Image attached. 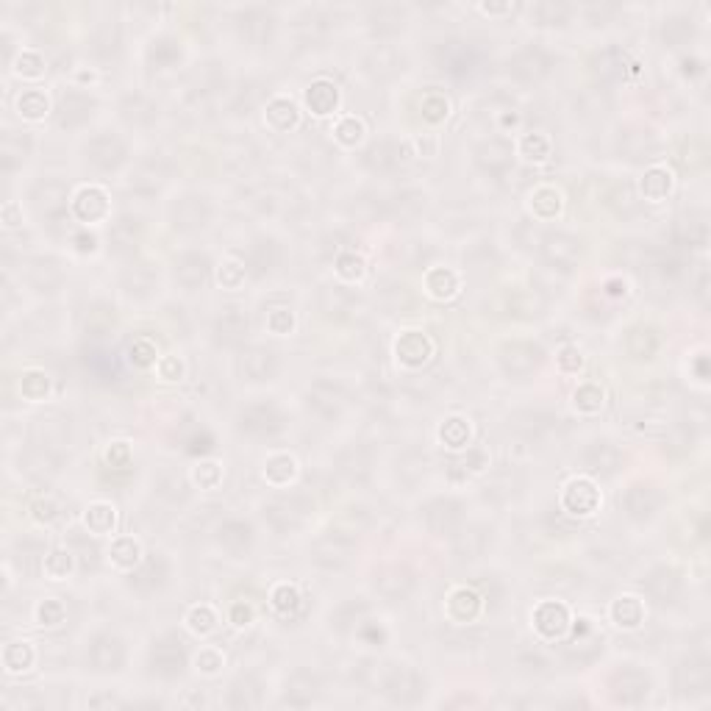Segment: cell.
I'll return each mask as SVG.
<instances>
[{"label": "cell", "mask_w": 711, "mask_h": 711, "mask_svg": "<svg viewBox=\"0 0 711 711\" xmlns=\"http://www.w3.org/2000/svg\"><path fill=\"white\" fill-rule=\"evenodd\" d=\"M612 614H614L617 625L633 628V625H639V620H642V606H639V603H636L633 597H622V600H617V603H614Z\"/></svg>", "instance_id": "obj_6"}, {"label": "cell", "mask_w": 711, "mask_h": 711, "mask_svg": "<svg viewBox=\"0 0 711 711\" xmlns=\"http://www.w3.org/2000/svg\"><path fill=\"white\" fill-rule=\"evenodd\" d=\"M597 506V489L589 481H573L564 492V509L573 514H592Z\"/></svg>", "instance_id": "obj_2"}, {"label": "cell", "mask_w": 711, "mask_h": 711, "mask_svg": "<svg viewBox=\"0 0 711 711\" xmlns=\"http://www.w3.org/2000/svg\"><path fill=\"white\" fill-rule=\"evenodd\" d=\"M272 603H275L278 609H295V606H298V592H295L292 586H278V589L272 592Z\"/></svg>", "instance_id": "obj_19"}, {"label": "cell", "mask_w": 711, "mask_h": 711, "mask_svg": "<svg viewBox=\"0 0 711 711\" xmlns=\"http://www.w3.org/2000/svg\"><path fill=\"white\" fill-rule=\"evenodd\" d=\"M189 625H192V631H198V633H209V631L214 628V614H212L206 606H203V609H192Z\"/></svg>", "instance_id": "obj_17"}, {"label": "cell", "mask_w": 711, "mask_h": 711, "mask_svg": "<svg viewBox=\"0 0 711 711\" xmlns=\"http://www.w3.org/2000/svg\"><path fill=\"white\" fill-rule=\"evenodd\" d=\"M73 209H75V214L84 222H95V220H103V217H106L109 203H106V195H103L100 189L89 186V189H81V192H78V198L73 200Z\"/></svg>", "instance_id": "obj_1"}, {"label": "cell", "mask_w": 711, "mask_h": 711, "mask_svg": "<svg viewBox=\"0 0 711 711\" xmlns=\"http://www.w3.org/2000/svg\"><path fill=\"white\" fill-rule=\"evenodd\" d=\"M550 614H553V617H547V620L536 614V628H539L545 636H559V633L567 628V612H564V606L550 603Z\"/></svg>", "instance_id": "obj_7"}, {"label": "cell", "mask_w": 711, "mask_h": 711, "mask_svg": "<svg viewBox=\"0 0 711 711\" xmlns=\"http://www.w3.org/2000/svg\"><path fill=\"white\" fill-rule=\"evenodd\" d=\"M431 351H434V348H431V339L423 336V334H406L398 342L400 361H406V364H411V367L423 364V361L431 356Z\"/></svg>", "instance_id": "obj_3"}, {"label": "cell", "mask_w": 711, "mask_h": 711, "mask_svg": "<svg viewBox=\"0 0 711 711\" xmlns=\"http://www.w3.org/2000/svg\"><path fill=\"white\" fill-rule=\"evenodd\" d=\"M87 525L95 533L111 531V525H114V509H109V506H92L87 514Z\"/></svg>", "instance_id": "obj_9"}, {"label": "cell", "mask_w": 711, "mask_h": 711, "mask_svg": "<svg viewBox=\"0 0 711 711\" xmlns=\"http://www.w3.org/2000/svg\"><path fill=\"white\" fill-rule=\"evenodd\" d=\"M3 662H6V669H8V672L28 669L31 662H34V653H31V648H28V645H11V648H6Z\"/></svg>", "instance_id": "obj_8"}, {"label": "cell", "mask_w": 711, "mask_h": 711, "mask_svg": "<svg viewBox=\"0 0 711 711\" xmlns=\"http://www.w3.org/2000/svg\"><path fill=\"white\" fill-rule=\"evenodd\" d=\"M70 553H53V556H47V561H44V573L53 578V581H59V578H64L70 573Z\"/></svg>", "instance_id": "obj_13"}, {"label": "cell", "mask_w": 711, "mask_h": 711, "mask_svg": "<svg viewBox=\"0 0 711 711\" xmlns=\"http://www.w3.org/2000/svg\"><path fill=\"white\" fill-rule=\"evenodd\" d=\"M361 133H364V128H361V123H358L356 117H345V120L336 126V136H339L342 142H348V145L358 142V139H361Z\"/></svg>", "instance_id": "obj_16"}, {"label": "cell", "mask_w": 711, "mask_h": 711, "mask_svg": "<svg viewBox=\"0 0 711 711\" xmlns=\"http://www.w3.org/2000/svg\"><path fill=\"white\" fill-rule=\"evenodd\" d=\"M136 556H139V547H136L133 539H117V545L111 547V561L120 564V567L136 564Z\"/></svg>", "instance_id": "obj_11"}, {"label": "cell", "mask_w": 711, "mask_h": 711, "mask_svg": "<svg viewBox=\"0 0 711 711\" xmlns=\"http://www.w3.org/2000/svg\"><path fill=\"white\" fill-rule=\"evenodd\" d=\"M20 111H23L25 117H31V120L42 117L44 111H47V100H44L42 92H37V89L25 92V95L20 97Z\"/></svg>", "instance_id": "obj_10"}, {"label": "cell", "mask_w": 711, "mask_h": 711, "mask_svg": "<svg viewBox=\"0 0 711 711\" xmlns=\"http://www.w3.org/2000/svg\"><path fill=\"white\" fill-rule=\"evenodd\" d=\"M364 272V262L358 259V256H342L339 259V275H345V278H358Z\"/></svg>", "instance_id": "obj_20"}, {"label": "cell", "mask_w": 711, "mask_h": 711, "mask_svg": "<svg viewBox=\"0 0 711 711\" xmlns=\"http://www.w3.org/2000/svg\"><path fill=\"white\" fill-rule=\"evenodd\" d=\"M306 100H309V106L314 109V114H328V111H334V106H336V87L328 84V81H317V84L309 89Z\"/></svg>", "instance_id": "obj_4"}, {"label": "cell", "mask_w": 711, "mask_h": 711, "mask_svg": "<svg viewBox=\"0 0 711 711\" xmlns=\"http://www.w3.org/2000/svg\"><path fill=\"white\" fill-rule=\"evenodd\" d=\"M600 400H603V395H600V389H597V387H581V389L576 392L578 408H583V411H595V408H600Z\"/></svg>", "instance_id": "obj_15"}, {"label": "cell", "mask_w": 711, "mask_h": 711, "mask_svg": "<svg viewBox=\"0 0 711 711\" xmlns=\"http://www.w3.org/2000/svg\"><path fill=\"white\" fill-rule=\"evenodd\" d=\"M669 189H672V178H669V173L662 170V167L650 170V173L645 176V181H642V192H645L653 203H659L662 198H667V195H669Z\"/></svg>", "instance_id": "obj_5"}, {"label": "cell", "mask_w": 711, "mask_h": 711, "mask_svg": "<svg viewBox=\"0 0 711 711\" xmlns=\"http://www.w3.org/2000/svg\"><path fill=\"white\" fill-rule=\"evenodd\" d=\"M520 150H523V156H525V159H531L533 150H539V156H542V159H547V150H550V145H547V139H545V136L533 133V136H525V139H523Z\"/></svg>", "instance_id": "obj_18"}, {"label": "cell", "mask_w": 711, "mask_h": 711, "mask_svg": "<svg viewBox=\"0 0 711 711\" xmlns=\"http://www.w3.org/2000/svg\"><path fill=\"white\" fill-rule=\"evenodd\" d=\"M17 70L25 73V75H40V73H42V59H40L37 53H23Z\"/></svg>", "instance_id": "obj_21"}, {"label": "cell", "mask_w": 711, "mask_h": 711, "mask_svg": "<svg viewBox=\"0 0 711 711\" xmlns=\"http://www.w3.org/2000/svg\"><path fill=\"white\" fill-rule=\"evenodd\" d=\"M431 275H434V278H439V286H431V289H428L434 298H450V295L456 292V286H458V284H456V275H453L450 269H434Z\"/></svg>", "instance_id": "obj_14"}, {"label": "cell", "mask_w": 711, "mask_h": 711, "mask_svg": "<svg viewBox=\"0 0 711 711\" xmlns=\"http://www.w3.org/2000/svg\"><path fill=\"white\" fill-rule=\"evenodd\" d=\"M44 392H47V378H44L42 372H28L23 378V395L28 400L44 398Z\"/></svg>", "instance_id": "obj_12"}]
</instances>
